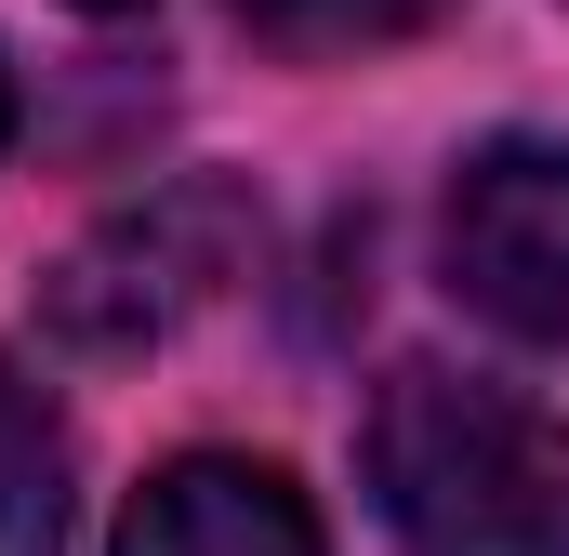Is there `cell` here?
<instances>
[{"label": "cell", "mask_w": 569, "mask_h": 556, "mask_svg": "<svg viewBox=\"0 0 569 556\" xmlns=\"http://www.w3.org/2000/svg\"><path fill=\"white\" fill-rule=\"evenodd\" d=\"M437 266L450 291L517 331V345H557L569 331V133H503L450 172V212H437Z\"/></svg>", "instance_id": "3957f363"}, {"label": "cell", "mask_w": 569, "mask_h": 556, "mask_svg": "<svg viewBox=\"0 0 569 556\" xmlns=\"http://www.w3.org/2000/svg\"><path fill=\"white\" fill-rule=\"evenodd\" d=\"M67 544V437L40 411V385L0 371V556H53Z\"/></svg>", "instance_id": "5b68a950"}, {"label": "cell", "mask_w": 569, "mask_h": 556, "mask_svg": "<svg viewBox=\"0 0 569 556\" xmlns=\"http://www.w3.org/2000/svg\"><path fill=\"white\" fill-rule=\"evenodd\" d=\"M398 556H569V424L490 371L398 358L358 424Z\"/></svg>", "instance_id": "6da1fadb"}, {"label": "cell", "mask_w": 569, "mask_h": 556, "mask_svg": "<svg viewBox=\"0 0 569 556\" xmlns=\"http://www.w3.org/2000/svg\"><path fill=\"white\" fill-rule=\"evenodd\" d=\"M266 53H385V40H425L450 0H226Z\"/></svg>", "instance_id": "8992f818"}, {"label": "cell", "mask_w": 569, "mask_h": 556, "mask_svg": "<svg viewBox=\"0 0 569 556\" xmlns=\"http://www.w3.org/2000/svg\"><path fill=\"white\" fill-rule=\"evenodd\" d=\"M107 556H331V544H318V504L291 490L279 464L186 450V464H159L120 504V544Z\"/></svg>", "instance_id": "277c9868"}, {"label": "cell", "mask_w": 569, "mask_h": 556, "mask_svg": "<svg viewBox=\"0 0 569 556\" xmlns=\"http://www.w3.org/2000/svg\"><path fill=\"white\" fill-rule=\"evenodd\" d=\"M252 266H266L252 186L172 172V186L120 199L93 239L53 252V278H40V345H53V358H146V345H172L199 305H226Z\"/></svg>", "instance_id": "7a4b0ae2"}, {"label": "cell", "mask_w": 569, "mask_h": 556, "mask_svg": "<svg viewBox=\"0 0 569 556\" xmlns=\"http://www.w3.org/2000/svg\"><path fill=\"white\" fill-rule=\"evenodd\" d=\"M0 146H13V80H0Z\"/></svg>", "instance_id": "ba28073f"}, {"label": "cell", "mask_w": 569, "mask_h": 556, "mask_svg": "<svg viewBox=\"0 0 569 556\" xmlns=\"http://www.w3.org/2000/svg\"><path fill=\"white\" fill-rule=\"evenodd\" d=\"M67 13H146V0H67Z\"/></svg>", "instance_id": "52a82bcc"}]
</instances>
